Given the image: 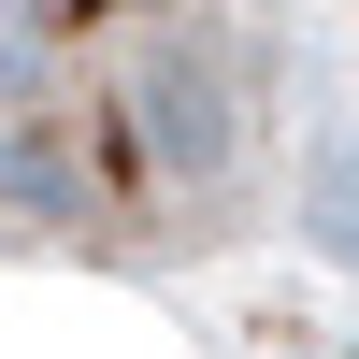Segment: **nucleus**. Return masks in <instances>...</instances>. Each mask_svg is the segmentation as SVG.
Returning a JSON list of instances; mask_svg holds the SVG:
<instances>
[{
  "mask_svg": "<svg viewBox=\"0 0 359 359\" xmlns=\"http://www.w3.org/2000/svg\"><path fill=\"white\" fill-rule=\"evenodd\" d=\"M287 158V0H0V245L172 273L245 245Z\"/></svg>",
  "mask_w": 359,
  "mask_h": 359,
  "instance_id": "obj_1",
  "label": "nucleus"
}]
</instances>
